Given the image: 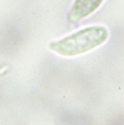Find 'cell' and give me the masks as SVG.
<instances>
[{"instance_id": "1", "label": "cell", "mask_w": 124, "mask_h": 125, "mask_svg": "<svg viewBox=\"0 0 124 125\" xmlns=\"http://www.w3.org/2000/svg\"><path fill=\"white\" fill-rule=\"evenodd\" d=\"M108 36V30L104 26H89L59 40L52 41L50 43V49L62 56H77L103 45Z\"/></svg>"}, {"instance_id": "2", "label": "cell", "mask_w": 124, "mask_h": 125, "mask_svg": "<svg viewBox=\"0 0 124 125\" xmlns=\"http://www.w3.org/2000/svg\"><path fill=\"white\" fill-rule=\"evenodd\" d=\"M103 1L104 0H75L68 14V20L70 22H75L87 18L98 10Z\"/></svg>"}]
</instances>
